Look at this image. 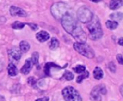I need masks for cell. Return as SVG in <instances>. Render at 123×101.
<instances>
[{
    "mask_svg": "<svg viewBox=\"0 0 123 101\" xmlns=\"http://www.w3.org/2000/svg\"><path fill=\"white\" fill-rule=\"evenodd\" d=\"M63 77L66 80H68V81H70V80H72L73 79H74V74L71 73V72H70V71H68V70H66V71H65V73H63Z\"/></svg>",
    "mask_w": 123,
    "mask_h": 101,
    "instance_id": "21",
    "label": "cell"
},
{
    "mask_svg": "<svg viewBox=\"0 0 123 101\" xmlns=\"http://www.w3.org/2000/svg\"><path fill=\"white\" fill-rule=\"evenodd\" d=\"M88 29L90 33V38L93 40H97L103 35L101 24L97 17H95L94 19L92 18L91 23L88 26Z\"/></svg>",
    "mask_w": 123,
    "mask_h": 101,
    "instance_id": "2",
    "label": "cell"
},
{
    "mask_svg": "<svg viewBox=\"0 0 123 101\" xmlns=\"http://www.w3.org/2000/svg\"><path fill=\"white\" fill-rule=\"evenodd\" d=\"M62 95L66 101H81V97L79 92L73 87L68 86L62 91Z\"/></svg>",
    "mask_w": 123,
    "mask_h": 101,
    "instance_id": "4",
    "label": "cell"
},
{
    "mask_svg": "<svg viewBox=\"0 0 123 101\" xmlns=\"http://www.w3.org/2000/svg\"><path fill=\"white\" fill-rule=\"evenodd\" d=\"M8 53H9V56L10 57V58H12V60H14L15 61H19L22 56L21 50L16 47L9 50Z\"/></svg>",
    "mask_w": 123,
    "mask_h": 101,
    "instance_id": "9",
    "label": "cell"
},
{
    "mask_svg": "<svg viewBox=\"0 0 123 101\" xmlns=\"http://www.w3.org/2000/svg\"><path fill=\"white\" fill-rule=\"evenodd\" d=\"M123 4V1L122 0H112L110 4V8L111 9H117V8L120 7Z\"/></svg>",
    "mask_w": 123,
    "mask_h": 101,
    "instance_id": "15",
    "label": "cell"
},
{
    "mask_svg": "<svg viewBox=\"0 0 123 101\" xmlns=\"http://www.w3.org/2000/svg\"><path fill=\"white\" fill-rule=\"evenodd\" d=\"M120 93H121V94H122V95H123V84L120 87Z\"/></svg>",
    "mask_w": 123,
    "mask_h": 101,
    "instance_id": "31",
    "label": "cell"
},
{
    "mask_svg": "<svg viewBox=\"0 0 123 101\" xmlns=\"http://www.w3.org/2000/svg\"><path fill=\"white\" fill-rule=\"evenodd\" d=\"M106 26H107V27L108 29L112 30V29H115L117 27L118 23L117 22H115V21H110V20H109V21H107Z\"/></svg>",
    "mask_w": 123,
    "mask_h": 101,
    "instance_id": "17",
    "label": "cell"
},
{
    "mask_svg": "<svg viewBox=\"0 0 123 101\" xmlns=\"http://www.w3.org/2000/svg\"><path fill=\"white\" fill-rule=\"evenodd\" d=\"M106 89L104 86H96L91 93V98L93 101H100L102 100L100 94H105Z\"/></svg>",
    "mask_w": 123,
    "mask_h": 101,
    "instance_id": "7",
    "label": "cell"
},
{
    "mask_svg": "<svg viewBox=\"0 0 123 101\" xmlns=\"http://www.w3.org/2000/svg\"><path fill=\"white\" fill-rule=\"evenodd\" d=\"M35 82H36L35 79L32 77L29 78L27 80V83H28V84H30V85H33L34 84H35Z\"/></svg>",
    "mask_w": 123,
    "mask_h": 101,
    "instance_id": "25",
    "label": "cell"
},
{
    "mask_svg": "<svg viewBox=\"0 0 123 101\" xmlns=\"http://www.w3.org/2000/svg\"><path fill=\"white\" fill-rule=\"evenodd\" d=\"M7 71H8V74L12 76H16L18 74V70L17 68V67L13 64V63H9L8 67H7Z\"/></svg>",
    "mask_w": 123,
    "mask_h": 101,
    "instance_id": "13",
    "label": "cell"
},
{
    "mask_svg": "<svg viewBox=\"0 0 123 101\" xmlns=\"http://www.w3.org/2000/svg\"><path fill=\"white\" fill-rule=\"evenodd\" d=\"M25 24L20 22H15L12 24V27L14 29H22V28H24Z\"/></svg>",
    "mask_w": 123,
    "mask_h": 101,
    "instance_id": "20",
    "label": "cell"
},
{
    "mask_svg": "<svg viewBox=\"0 0 123 101\" xmlns=\"http://www.w3.org/2000/svg\"><path fill=\"white\" fill-rule=\"evenodd\" d=\"M9 11H10V14L12 16H18V17H25L27 16V14L26 13V11L25 10H23L22 9H21L19 7L14 6H12L10 7Z\"/></svg>",
    "mask_w": 123,
    "mask_h": 101,
    "instance_id": "8",
    "label": "cell"
},
{
    "mask_svg": "<svg viewBox=\"0 0 123 101\" xmlns=\"http://www.w3.org/2000/svg\"><path fill=\"white\" fill-rule=\"evenodd\" d=\"M110 18H112V19L116 21H120L123 18V14L121 12H117V13H113L112 14H110Z\"/></svg>",
    "mask_w": 123,
    "mask_h": 101,
    "instance_id": "19",
    "label": "cell"
},
{
    "mask_svg": "<svg viewBox=\"0 0 123 101\" xmlns=\"http://www.w3.org/2000/svg\"><path fill=\"white\" fill-rule=\"evenodd\" d=\"M32 62L35 65H38V61H39V54L38 52H35L32 54V58H31Z\"/></svg>",
    "mask_w": 123,
    "mask_h": 101,
    "instance_id": "22",
    "label": "cell"
},
{
    "mask_svg": "<svg viewBox=\"0 0 123 101\" xmlns=\"http://www.w3.org/2000/svg\"><path fill=\"white\" fill-rule=\"evenodd\" d=\"M118 44L120 45H122V46H123V37L120 38V39L118 40Z\"/></svg>",
    "mask_w": 123,
    "mask_h": 101,
    "instance_id": "30",
    "label": "cell"
},
{
    "mask_svg": "<svg viewBox=\"0 0 123 101\" xmlns=\"http://www.w3.org/2000/svg\"><path fill=\"white\" fill-rule=\"evenodd\" d=\"M30 45L26 41H22L19 44V48L22 52H27L30 50Z\"/></svg>",
    "mask_w": 123,
    "mask_h": 101,
    "instance_id": "16",
    "label": "cell"
},
{
    "mask_svg": "<svg viewBox=\"0 0 123 101\" xmlns=\"http://www.w3.org/2000/svg\"><path fill=\"white\" fill-rule=\"evenodd\" d=\"M49 101V98L48 97H44V98H39V99H37L35 101Z\"/></svg>",
    "mask_w": 123,
    "mask_h": 101,
    "instance_id": "29",
    "label": "cell"
},
{
    "mask_svg": "<svg viewBox=\"0 0 123 101\" xmlns=\"http://www.w3.org/2000/svg\"><path fill=\"white\" fill-rule=\"evenodd\" d=\"M117 60H118V62H119L120 64L123 65V55H122V54H118L117 55Z\"/></svg>",
    "mask_w": 123,
    "mask_h": 101,
    "instance_id": "27",
    "label": "cell"
},
{
    "mask_svg": "<svg viewBox=\"0 0 123 101\" xmlns=\"http://www.w3.org/2000/svg\"><path fill=\"white\" fill-rule=\"evenodd\" d=\"M59 46V41L55 38L53 37L52 38L50 43V50H55L56 48H58Z\"/></svg>",
    "mask_w": 123,
    "mask_h": 101,
    "instance_id": "18",
    "label": "cell"
},
{
    "mask_svg": "<svg viewBox=\"0 0 123 101\" xmlns=\"http://www.w3.org/2000/svg\"><path fill=\"white\" fill-rule=\"evenodd\" d=\"M68 9L65 4L63 3H58L54 4L51 7V12L53 13V16L57 19H62V17L68 13Z\"/></svg>",
    "mask_w": 123,
    "mask_h": 101,
    "instance_id": "6",
    "label": "cell"
},
{
    "mask_svg": "<svg viewBox=\"0 0 123 101\" xmlns=\"http://www.w3.org/2000/svg\"><path fill=\"white\" fill-rule=\"evenodd\" d=\"M89 76V73L88 71H85L84 73H82V75H80V76H79V77L77 78V79H76V82H77L78 83H81L84 79L87 78Z\"/></svg>",
    "mask_w": 123,
    "mask_h": 101,
    "instance_id": "23",
    "label": "cell"
},
{
    "mask_svg": "<svg viewBox=\"0 0 123 101\" xmlns=\"http://www.w3.org/2000/svg\"><path fill=\"white\" fill-rule=\"evenodd\" d=\"M59 68V69H61V67L53 62H48L45 64V73L48 75V76H50V70L51 68Z\"/></svg>",
    "mask_w": 123,
    "mask_h": 101,
    "instance_id": "12",
    "label": "cell"
},
{
    "mask_svg": "<svg viewBox=\"0 0 123 101\" xmlns=\"http://www.w3.org/2000/svg\"><path fill=\"white\" fill-rule=\"evenodd\" d=\"M90 1H93V2H98V1H102V0H90Z\"/></svg>",
    "mask_w": 123,
    "mask_h": 101,
    "instance_id": "32",
    "label": "cell"
},
{
    "mask_svg": "<svg viewBox=\"0 0 123 101\" xmlns=\"http://www.w3.org/2000/svg\"><path fill=\"white\" fill-rule=\"evenodd\" d=\"M30 27H31V29H32V30H34V31H35V30H37V28H38V27H37V24H32V23H28L27 24Z\"/></svg>",
    "mask_w": 123,
    "mask_h": 101,
    "instance_id": "28",
    "label": "cell"
},
{
    "mask_svg": "<svg viewBox=\"0 0 123 101\" xmlns=\"http://www.w3.org/2000/svg\"><path fill=\"white\" fill-rule=\"evenodd\" d=\"M78 19L82 23H87L92 21L93 18V14L92 11L86 6H82L77 11Z\"/></svg>",
    "mask_w": 123,
    "mask_h": 101,
    "instance_id": "5",
    "label": "cell"
},
{
    "mask_svg": "<svg viewBox=\"0 0 123 101\" xmlns=\"http://www.w3.org/2000/svg\"><path fill=\"white\" fill-rule=\"evenodd\" d=\"M74 70L79 74H81L86 71V67L84 65H77L76 67L74 68Z\"/></svg>",
    "mask_w": 123,
    "mask_h": 101,
    "instance_id": "24",
    "label": "cell"
},
{
    "mask_svg": "<svg viewBox=\"0 0 123 101\" xmlns=\"http://www.w3.org/2000/svg\"><path fill=\"white\" fill-rule=\"evenodd\" d=\"M36 38L39 42H44L49 39L50 34L45 31H40V32H37L36 34Z\"/></svg>",
    "mask_w": 123,
    "mask_h": 101,
    "instance_id": "11",
    "label": "cell"
},
{
    "mask_svg": "<svg viewBox=\"0 0 123 101\" xmlns=\"http://www.w3.org/2000/svg\"><path fill=\"white\" fill-rule=\"evenodd\" d=\"M109 68H110V70L112 72H113V73L115 72V70H116V67H115V65L114 64V62H110V63L109 64Z\"/></svg>",
    "mask_w": 123,
    "mask_h": 101,
    "instance_id": "26",
    "label": "cell"
},
{
    "mask_svg": "<svg viewBox=\"0 0 123 101\" xmlns=\"http://www.w3.org/2000/svg\"><path fill=\"white\" fill-rule=\"evenodd\" d=\"M62 26L64 29L71 35L81 27L75 19V18L68 12L61 19Z\"/></svg>",
    "mask_w": 123,
    "mask_h": 101,
    "instance_id": "1",
    "label": "cell"
},
{
    "mask_svg": "<svg viewBox=\"0 0 123 101\" xmlns=\"http://www.w3.org/2000/svg\"><path fill=\"white\" fill-rule=\"evenodd\" d=\"M74 48L76 52H78L81 55L92 59L94 57V50L86 43H79L76 42L74 44Z\"/></svg>",
    "mask_w": 123,
    "mask_h": 101,
    "instance_id": "3",
    "label": "cell"
},
{
    "mask_svg": "<svg viewBox=\"0 0 123 101\" xmlns=\"http://www.w3.org/2000/svg\"><path fill=\"white\" fill-rule=\"evenodd\" d=\"M104 76V73L102 71V70L99 67H95L94 70V77L95 79L97 80H100L103 78Z\"/></svg>",
    "mask_w": 123,
    "mask_h": 101,
    "instance_id": "14",
    "label": "cell"
},
{
    "mask_svg": "<svg viewBox=\"0 0 123 101\" xmlns=\"http://www.w3.org/2000/svg\"><path fill=\"white\" fill-rule=\"evenodd\" d=\"M32 65L33 64L32 62L31 59H27L25 62V65H23V67L21 69V73L24 75H27L32 70Z\"/></svg>",
    "mask_w": 123,
    "mask_h": 101,
    "instance_id": "10",
    "label": "cell"
}]
</instances>
